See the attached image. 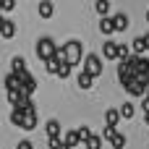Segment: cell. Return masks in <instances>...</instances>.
<instances>
[{
  "instance_id": "obj_27",
  "label": "cell",
  "mask_w": 149,
  "mask_h": 149,
  "mask_svg": "<svg viewBox=\"0 0 149 149\" xmlns=\"http://www.w3.org/2000/svg\"><path fill=\"white\" fill-rule=\"evenodd\" d=\"M3 21H5V18H3V13H0V29H3Z\"/></svg>"
},
{
  "instance_id": "obj_17",
  "label": "cell",
  "mask_w": 149,
  "mask_h": 149,
  "mask_svg": "<svg viewBox=\"0 0 149 149\" xmlns=\"http://www.w3.org/2000/svg\"><path fill=\"white\" fill-rule=\"evenodd\" d=\"M94 10L100 16H110V0H97L94 3Z\"/></svg>"
},
{
  "instance_id": "obj_12",
  "label": "cell",
  "mask_w": 149,
  "mask_h": 149,
  "mask_svg": "<svg viewBox=\"0 0 149 149\" xmlns=\"http://www.w3.org/2000/svg\"><path fill=\"white\" fill-rule=\"evenodd\" d=\"M0 34H3L5 39H13V37H16V24L5 18V21H3V29H0Z\"/></svg>"
},
{
  "instance_id": "obj_16",
  "label": "cell",
  "mask_w": 149,
  "mask_h": 149,
  "mask_svg": "<svg viewBox=\"0 0 149 149\" xmlns=\"http://www.w3.org/2000/svg\"><path fill=\"white\" fill-rule=\"evenodd\" d=\"M134 113H136V110H134V105H131V102L120 105V120H131V118H134Z\"/></svg>"
},
{
  "instance_id": "obj_18",
  "label": "cell",
  "mask_w": 149,
  "mask_h": 149,
  "mask_svg": "<svg viewBox=\"0 0 149 149\" xmlns=\"http://www.w3.org/2000/svg\"><path fill=\"white\" fill-rule=\"evenodd\" d=\"M71 73H73V65H71V63H65V60H63V63H60V68H58V73H55V76H60V79H68V76H71Z\"/></svg>"
},
{
  "instance_id": "obj_20",
  "label": "cell",
  "mask_w": 149,
  "mask_h": 149,
  "mask_svg": "<svg viewBox=\"0 0 149 149\" xmlns=\"http://www.w3.org/2000/svg\"><path fill=\"white\" fill-rule=\"evenodd\" d=\"M10 68H13V73H18V71H26V63H24V58H13V60H10Z\"/></svg>"
},
{
  "instance_id": "obj_2",
  "label": "cell",
  "mask_w": 149,
  "mask_h": 149,
  "mask_svg": "<svg viewBox=\"0 0 149 149\" xmlns=\"http://www.w3.org/2000/svg\"><path fill=\"white\" fill-rule=\"evenodd\" d=\"M84 71L86 73H92L94 79L97 76H102V55H84Z\"/></svg>"
},
{
  "instance_id": "obj_6",
  "label": "cell",
  "mask_w": 149,
  "mask_h": 149,
  "mask_svg": "<svg viewBox=\"0 0 149 149\" xmlns=\"http://www.w3.org/2000/svg\"><path fill=\"white\" fill-rule=\"evenodd\" d=\"M63 144H65V149H71V147H79V144H81L79 128H76V131H65V134H63Z\"/></svg>"
},
{
  "instance_id": "obj_8",
  "label": "cell",
  "mask_w": 149,
  "mask_h": 149,
  "mask_svg": "<svg viewBox=\"0 0 149 149\" xmlns=\"http://www.w3.org/2000/svg\"><path fill=\"white\" fill-rule=\"evenodd\" d=\"M37 13H39L42 18H52V13H55L52 0H42V3H39V8H37Z\"/></svg>"
},
{
  "instance_id": "obj_14",
  "label": "cell",
  "mask_w": 149,
  "mask_h": 149,
  "mask_svg": "<svg viewBox=\"0 0 149 149\" xmlns=\"http://www.w3.org/2000/svg\"><path fill=\"white\" fill-rule=\"evenodd\" d=\"M131 52H134V55H144V52H147V45H144V37H136V39L131 42Z\"/></svg>"
},
{
  "instance_id": "obj_1",
  "label": "cell",
  "mask_w": 149,
  "mask_h": 149,
  "mask_svg": "<svg viewBox=\"0 0 149 149\" xmlns=\"http://www.w3.org/2000/svg\"><path fill=\"white\" fill-rule=\"evenodd\" d=\"M60 50H63L65 63H71V65H79L84 60V45H81V39H68Z\"/></svg>"
},
{
  "instance_id": "obj_29",
  "label": "cell",
  "mask_w": 149,
  "mask_h": 149,
  "mask_svg": "<svg viewBox=\"0 0 149 149\" xmlns=\"http://www.w3.org/2000/svg\"><path fill=\"white\" fill-rule=\"evenodd\" d=\"M147 123H149V115H147Z\"/></svg>"
},
{
  "instance_id": "obj_22",
  "label": "cell",
  "mask_w": 149,
  "mask_h": 149,
  "mask_svg": "<svg viewBox=\"0 0 149 149\" xmlns=\"http://www.w3.org/2000/svg\"><path fill=\"white\" fill-rule=\"evenodd\" d=\"M16 8V0H0V13H8Z\"/></svg>"
},
{
  "instance_id": "obj_25",
  "label": "cell",
  "mask_w": 149,
  "mask_h": 149,
  "mask_svg": "<svg viewBox=\"0 0 149 149\" xmlns=\"http://www.w3.org/2000/svg\"><path fill=\"white\" fill-rule=\"evenodd\" d=\"M16 149H34V144H31L29 139H24V141H21V144H18V147H16Z\"/></svg>"
},
{
  "instance_id": "obj_28",
  "label": "cell",
  "mask_w": 149,
  "mask_h": 149,
  "mask_svg": "<svg viewBox=\"0 0 149 149\" xmlns=\"http://www.w3.org/2000/svg\"><path fill=\"white\" fill-rule=\"evenodd\" d=\"M147 24H149V10H147Z\"/></svg>"
},
{
  "instance_id": "obj_3",
  "label": "cell",
  "mask_w": 149,
  "mask_h": 149,
  "mask_svg": "<svg viewBox=\"0 0 149 149\" xmlns=\"http://www.w3.org/2000/svg\"><path fill=\"white\" fill-rule=\"evenodd\" d=\"M55 50H58V45L52 42V37H42V39L37 42V58H39V60H47Z\"/></svg>"
},
{
  "instance_id": "obj_21",
  "label": "cell",
  "mask_w": 149,
  "mask_h": 149,
  "mask_svg": "<svg viewBox=\"0 0 149 149\" xmlns=\"http://www.w3.org/2000/svg\"><path fill=\"white\" fill-rule=\"evenodd\" d=\"M126 58H131V47L128 45H118V60H126Z\"/></svg>"
},
{
  "instance_id": "obj_10",
  "label": "cell",
  "mask_w": 149,
  "mask_h": 149,
  "mask_svg": "<svg viewBox=\"0 0 149 149\" xmlns=\"http://www.w3.org/2000/svg\"><path fill=\"white\" fill-rule=\"evenodd\" d=\"M100 31H102L105 37L115 34V26H113V18H110V16H102V18H100Z\"/></svg>"
},
{
  "instance_id": "obj_26",
  "label": "cell",
  "mask_w": 149,
  "mask_h": 149,
  "mask_svg": "<svg viewBox=\"0 0 149 149\" xmlns=\"http://www.w3.org/2000/svg\"><path fill=\"white\" fill-rule=\"evenodd\" d=\"M141 37H144V45H147V50H149V31H147V34H141Z\"/></svg>"
},
{
  "instance_id": "obj_5",
  "label": "cell",
  "mask_w": 149,
  "mask_h": 149,
  "mask_svg": "<svg viewBox=\"0 0 149 149\" xmlns=\"http://www.w3.org/2000/svg\"><path fill=\"white\" fill-rule=\"evenodd\" d=\"M37 126V110H34V105H29L26 110H24V123H21V128L24 131H31Z\"/></svg>"
},
{
  "instance_id": "obj_7",
  "label": "cell",
  "mask_w": 149,
  "mask_h": 149,
  "mask_svg": "<svg viewBox=\"0 0 149 149\" xmlns=\"http://www.w3.org/2000/svg\"><path fill=\"white\" fill-rule=\"evenodd\" d=\"M102 58H107V60H118V45L107 39V42L102 45Z\"/></svg>"
},
{
  "instance_id": "obj_11",
  "label": "cell",
  "mask_w": 149,
  "mask_h": 149,
  "mask_svg": "<svg viewBox=\"0 0 149 149\" xmlns=\"http://www.w3.org/2000/svg\"><path fill=\"white\" fill-rule=\"evenodd\" d=\"M45 128H47V139H60V123L55 118H50Z\"/></svg>"
},
{
  "instance_id": "obj_30",
  "label": "cell",
  "mask_w": 149,
  "mask_h": 149,
  "mask_svg": "<svg viewBox=\"0 0 149 149\" xmlns=\"http://www.w3.org/2000/svg\"><path fill=\"white\" fill-rule=\"evenodd\" d=\"M147 94H149V86H147Z\"/></svg>"
},
{
  "instance_id": "obj_9",
  "label": "cell",
  "mask_w": 149,
  "mask_h": 149,
  "mask_svg": "<svg viewBox=\"0 0 149 149\" xmlns=\"http://www.w3.org/2000/svg\"><path fill=\"white\" fill-rule=\"evenodd\" d=\"M113 26H115V31H126L128 29V16L126 13H115L113 16Z\"/></svg>"
},
{
  "instance_id": "obj_15",
  "label": "cell",
  "mask_w": 149,
  "mask_h": 149,
  "mask_svg": "<svg viewBox=\"0 0 149 149\" xmlns=\"http://www.w3.org/2000/svg\"><path fill=\"white\" fill-rule=\"evenodd\" d=\"M105 120H107V126H118V120H120V110H115V107H110L107 113H105Z\"/></svg>"
},
{
  "instance_id": "obj_4",
  "label": "cell",
  "mask_w": 149,
  "mask_h": 149,
  "mask_svg": "<svg viewBox=\"0 0 149 149\" xmlns=\"http://www.w3.org/2000/svg\"><path fill=\"white\" fill-rule=\"evenodd\" d=\"M105 139L113 144V149H123V147H126V136H123L118 128H113V126L105 128Z\"/></svg>"
},
{
  "instance_id": "obj_13",
  "label": "cell",
  "mask_w": 149,
  "mask_h": 149,
  "mask_svg": "<svg viewBox=\"0 0 149 149\" xmlns=\"http://www.w3.org/2000/svg\"><path fill=\"white\" fill-rule=\"evenodd\" d=\"M76 81H79V86H81V89H92V84H94V76H92V73H86V71H81Z\"/></svg>"
},
{
  "instance_id": "obj_24",
  "label": "cell",
  "mask_w": 149,
  "mask_h": 149,
  "mask_svg": "<svg viewBox=\"0 0 149 149\" xmlns=\"http://www.w3.org/2000/svg\"><path fill=\"white\" fill-rule=\"evenodd\" d=\"M79 136H81V141H86V139L92 136V131H89L86 126H81V128H79Z\"/></svg>"
},
{
  "instance_id": "obj_19",
  "label": "cell",
  "mask_w": 149,
  "mask_h": 149,
  "mask_svg": "<svg viewBox=\"0 0 149 149\" xmlns=\"http://www.w3.org/2000/svg\"><path fill=\"white\" fill-rule=\"evenodd\" d=\"M84 144H86V149H100V147H102V139H100L97 134H92V136H89Z\"/></svg>"
},
{
  "instance_id": "obj_23",
  "label": "cell",
  "mask_w": 149,
  "mask_h": 149,
  "mask_svg": "<svg viewBox=\"0 0 149 149\" xmlns=\"http://www.w3.org/2000/svg\"><path fill=\"white\" fill-rule=\"evenodd\" d=\"M47 147L50 149H65V144H63L60 139H47Z\"/></svg>"
}]
</instances>
